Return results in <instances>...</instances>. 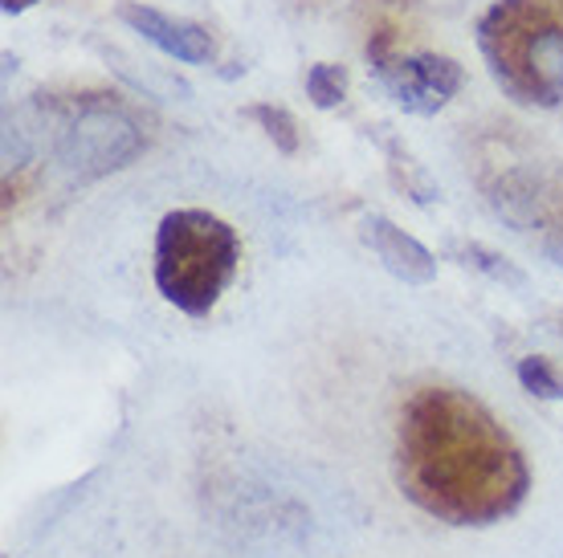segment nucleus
<instances>
[{
  "label": "nucleus",
  "instance_id": "1",
  "mask_svg": "<svg viewBox=\"0 0 563 558\" xmlns=\"http://www.w3.org/2000/svg\"><path fill=\"white\" fill-rule=\"evenodd\" d=\"M396 473L409 502L450 526H494L531 489L515 436L482 400L445 383L417 388L400 408Z\"/></svg>",
  "mask_w": 563,
  "mask_h": 558
},
{
  "label": "nucleus",
  "instance_id": "2",
  "mask_svg": "<svg viewBox=\"0 0 563 558\" xmlns=\"http://www.w3.org/2000/svg\"><path fill=\"white\" fill-rule=\"evenodd\" d=\"M474 37L510 102L536 111L563 107V0H494Z\"/></svg>",
  "mask_w": 563,
  "mask_h": 558
},
{
  "label": "nucleus",
  "instance_id": "3",
  "mask_svg": "<svg viewBox=\"0 0 563 558\" xmlns=\"http://www.w3.org/2000/svg\"><path fill=\"white\" fill-rule=\"evenodd\" d=\"M241 266L238 228L205 209H176L155 228V290L188 319L217 310Z\"/></svg>",
  "mask_w": 563,
  "mask_h": 558
},
{
  "label": "nucleus",
  "instance_id": "4",
  "mask_svg": "<svg viewBox=\"0 0 563 558\" xmlns=\"http://www.w3.org/2000/svg\"><path fill=\"white\" fill-rule=\"evenodd\" d=\"M478 188L494 216L515 233H536L539 245L563 237V168L555 159L498 140L478 159Z\"/></svg>",
  "mask_w": 563,
  "mask_h": 558
},
{
  "label": "nucleus",
  "instance_id": "5",
  "mask_svg": "<svg viewBox=\"0 0 563 558\" xmlns=\"http://www.w3.org/2000/svg\"><path fill=\"white\" fill-rule=\"evenodd\" d=\"M143 147H147V135L123 107L86 102L62 126L57 164L70 171V180H99L107 171L128 168Z\"/></svg>",
  "mask_w": 563,
  "mask_h": 558
},
{
  "label": "nucleus",
  "instance_id": "6",
  "mask_svg": "<svg viewBox=\"0 0 563 558\" xmlns=\"http://www.w3.org/2000/svg\"><path fill=\"white\" fill-rule=\"evenodd\" d=\"M367 66L380 86L409 114H437L462 90L465 70L445 54H400L393 29H376L367 37Z\"/></svg>",
  "mask_w": 563,
  "mask_h": 558
},
{
  "label": "nucleus",
  "instance_id": "7",
  "mask_svg": "<svg viewBox=\"0 0 563 558\" xmlns=\"http://www.w3.org/2000/svg\"><path fill=\"white\" fill-rule=\"evenodd\" d=\"M119 21L128 29H135L143 42H152L155 49H164L168 57L184 62V66H205L217 54V42L212 33L197 21H184V16H168L152 9V4H140V0H123L119 9Z\"/></svg>",
  "mask_w": 563,
  "mask_h": 558
},
{
  "label": "nucleus",
  "instance_id": "8",
  "mask_svg": "<svg viewBox=\"0 0 563 558\" xmlns=\"http://www.w3.org/2000/svg\"><path fill=\"white\" fill-rule=\"evenodd\" d=\"M360 233H364L367 249L380 257V266L388 269L393 278L405 281V286H429V281L437 278L433 253L424 249L417 237H409L400 224L388 221V216H380V212L364 216V221H360Z\"/></svg>",
  "mask_w": 563,
  "mask_h": 558
},
{
  "label": "nucleus",
  "instance_id": "9",
  "mask_svg": "<svg viewBox=\"0 0 563 558\" xmlns=\"http://www.w3.org/2000/svg\"><path fill=\"white\" fill-rule=\"evenodd\" d=\"M380 147H384V155H388V176H393L396 188L409 196L412 204H433L437 183L424 176L421 164H417V159H412V155L405 152L396 140H388V135H380Z\"/></svg>",
  "mask_w": 563,
  "mask_h": 558
},
{
  "label": "nucleus",
  "instance_id": "10",
  "mask_svg": "<svg viewBox=\"0 0 563 558\" xmlns=\"http://www.w3.org/2000/svg\"><path fill=\"white\" fill-rule=\"evenodd\" d=\"M453 249L462 257V266L478 269V274H486L490 281L507 286V290H527V274L515 261H507L503 253L486 249V245H453Z\"/></svg>",
  "mask_w": 563,
  "mask_h": 558
},
{
  "label": "nucleus",
  "instance_id": "11",
  "mask_svg": "<svg viewBox=\"0 0 563 558\" xmlns=\"http://www.w3.org/2000/svg\"><path fill=\"white\" fill-rule=\"evenodd\" d=\"M245 114H250V119L266 131V140L274 143L282 155H298V147H302V135H298V119L286 111V107H274V102H254Z\"/></svg>",
  "mask_w": 563,
  "mask_h": 558
},
{
  "label": "nucleus",
  "instance_id": "12",
  "mask_svg": "<svg viewBox=\"0 0 563 558\" xmlns=\"http://www.w3.org/2000/svg\"><path fill=\"white\" fill-rule=\"evenodd\" d=\"M307 98L319 107V111H331L347 98V70L335 66V62H319L307 70Z\"/></svg>",
  "mask_w": 563,
  "mask_h": 558
},
{
  "label": "nucleus",
  "instance_id": "13",
  "mask_svg": "<svg viewBox=\"0 0 563 558\" xmlns=\"http://www.w3.org/2000/svg\"><path fill=\"white\" fill-rule=\"evenodd\" d=\"M519 383L539 400H563V371L543 355H531L519 364Z\"/></svg>",
  "mask_w": 563,
  "mask_h": 558
},
{
  "label": "nucleus",
  "instance_id": "14",
  "mask_svg": "<svg viewBox=\"0 0 563 558\" xmlns=\"http://www.w3.org/2000/svg\"><path fill=\"white\" fill-rule=\"evenodd\" d=\"M539 249L548 253L551 261H555V266L563 269V237H555V241H548V245H539Z\"/></svg>",
  "mask_w": 563,
  "mask_h": 558
},
{
  "label": "nucleus",
  "instance_id": "15",
  "mask_svg": "<svg viewBox=\"0 0 563 558\" xmlns=\"http://www.w3.org/2000/svg\"><path fill=\"white\" fill-rule=\"evenodd\" d=\"M33 4H37V0H0V9H4L9 16L25 13V9H33Z\"/></svg>",
  "mask_w": 563,
  "mask_h": 558
}]
</instances>
